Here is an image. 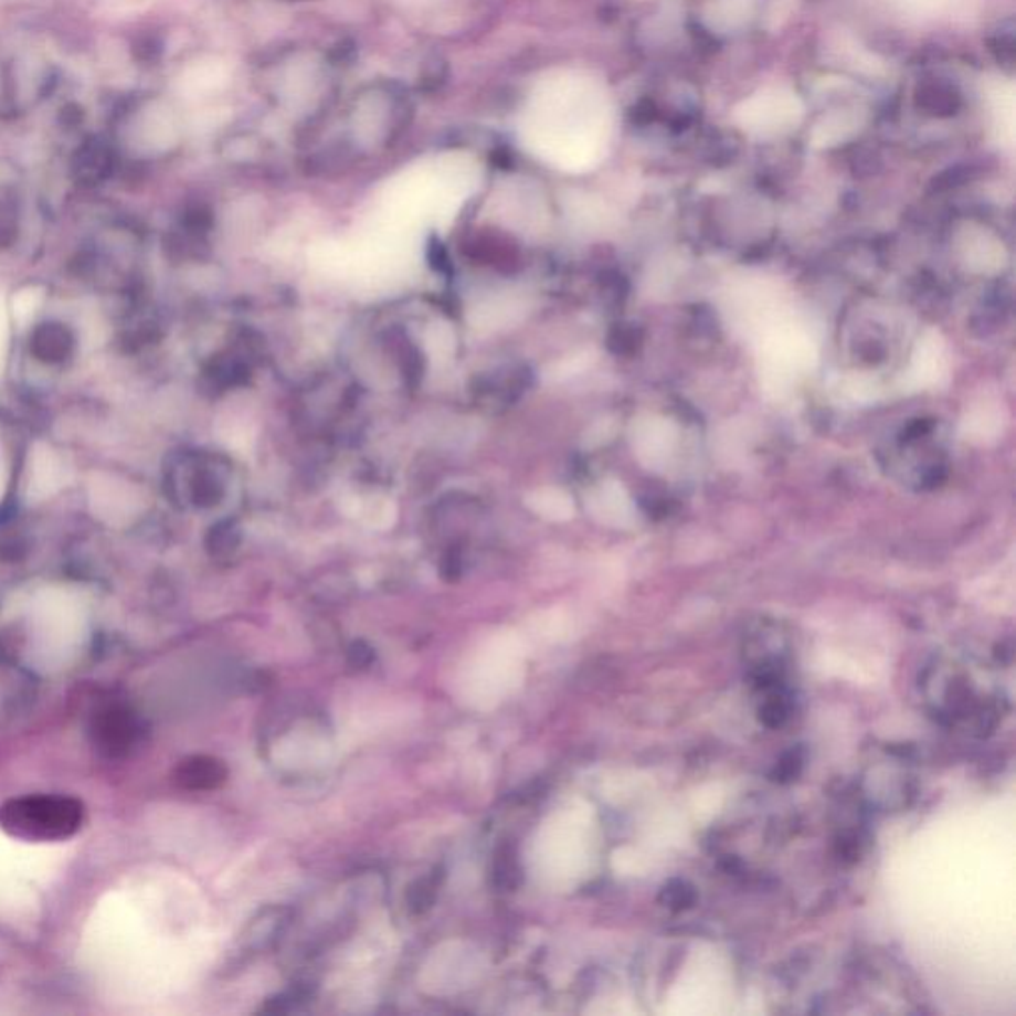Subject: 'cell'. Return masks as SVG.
Here are the masks:
<instances>
[{
	"mask_svg": "<svg viewBox=\"0 0 1016 1016\" xmlns=\"http://www.w3.org/2000/svg\"><path fill=\"white\" fill-rule=\"evenodd\" d=\"M82 822V802L62 794H27L0 804V828L19 840H68Z\"/></svg>",
	"mask_w": 1016,
	"mask_h": 1016,
	"instance_id": "1",
	"label": "cell"
},
{
	"mask_svg": "<svg viewBox=\"0 0 1016 1016\" xmlns=\"http://www.w3.org/2000/svg\"><path fill=\"white\" fill-rule=\"evenodd\" d=\"M741 126L754 136H776L801 121L802 106L796 94L784 89L761 92L739 109Z\"/></svg>",
	"mask_w": 1016,
	"mask_h": 1016,
	"instance_id": "2",
	"label": "cell"
},
{
	"mask_svg": "<svg viewBox=\"0 0 1016 1016\" xmlns=\"http://www.w3.org/2000/svg\"><path fill=\"white\" fill-rule=\"evenodd\" d=\"M139 721L124 707H108L92 721V741L106 756H124L137 743Z\"/></svg>",
	"mask_w": 1016,
	"mask_h": 1016,
	"instance_id": "3",
	"label": "cell"
},
{
	"mask_svg": "<svg viewBox=\"0 0 1016 1016\" xmlns=\"http://www.w3.org/2000/svg\"><path fill=\"white\" fill-rule=\"evenodd\" d=\"M229 776L225 762L213 756H189L179 762L176 769V782L186 791L205 792L215 791L223 786Z\"/></svg>",
	"mask_w": 1016,
	"mask_h": 1016,
	"instance_id": "4",
	"label": "cell"
},
{
	"mask_svg": "<svg viewBox=\"0 0 1016 1016\" xmlns=\"http://www.w3.org/2000/svg\"><path fill=\"white\" fill-rule=\"evenodd\" d=\"M290 918L293 913L288 908L271 906V908L261 909L246 925L245 948L254 953L273 948L288 928Z\"/></svg>",
	"mask_w": 1016,
	"mask_h": 1016,
	"instance_id": "5",
	"label": "cell"
},
{
	"mask_svg": "<svg viewBox=\"0 0 1016 1016\" xmlns=\"http://www.w3.org/2000/svg\"><path fill=\"white\" fill-rule=\"evenodd\" d=\"M493 881L502 891H515L522 883V866L512 846H502L493 864Z\"/></svg>",
	"mask_w": 1016,
	"mask_h": 1016,
	"instance_id": "6",
	"label": "cell"
},
{
	"mask_svg": "<svg viewBox=\"0 0 1016 1016\" xmlns=\"http://www.w3.org/2000/svg\"><path fill=\"white\" fill-rule=\"evenodd\" d=\"M437 891H440V880H437L435 874L420 878V880L413 881L408 891H405V906H408L413 916H423V913H427L433 908V903L437 899Z\"/></svg>",
	"mask_w": 1016,
	"mask_h": 1016,
	"instance_id": "7",
	"label": "cell"
},
{
	"mask_svg": "<svg viewBox=\"0 0 1016 1016\" xmlns=\"http://www.w3.org/2000/svg\"><path fill=\"white\" fill-rule=\"evenodd\" d=\"M40 296H42V294H40V290H36V288H27V290H22V293L17 296V300H14V310H17V316H19L22 322L34 314L36 306L40 304Z\"/></svg>",
	"mask_w": 1016,
	"mask_h": 1016,
	"instance_id": "8",
	"label": "cell"
},
{
	"mask_svg": "<svg viewBox=\"0 0 1016 1016\" xmlns=\"http://www.w3.org/2000/svg\"><path fill=\"white\" fill-rule=\"evenodd\" d=\"M373 659H375V654H373L372 647L368 644H363V642H356V644H352V647H350V652H348V662H350V665L356 667V669H366V667H370V665L373 664Z\"/></svg>",
	"mask_w": 1016,
	"mask_h": 1016,
	"instance_id": "9",
	"label": "cell"
},
{
	"mask_svg": "<svg viewBox=\"0 0 1016 1016\" xmlns=\"http://www.w3.org/2000/svg\"><path fill=\"white\" fill-rule=\"evenodd\" d=\"M906 2L918 7V9H939V7L948 4L949 0H906Z\"/></svg>",
	"mask_w": 1016,
	"mask_h": 1016,
	"instance_id": "10",
	"label": "cell"
},
{
	"mask_svg": "<svg viewBox=\"0 0 1016 1016\" xmlns=\"http://www.w3.org/2000/svg\"><path fill=\"white\" fill-rule=\"evenodd\" d=\"M2 336H4V320H2V313H0V343H2Z\"/></svg>",
	"mask_w": 1016,
	"mask_h": 1016,
	"instance_id": "11",
	"label": "cell"
}]
</instances>
